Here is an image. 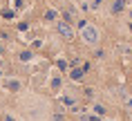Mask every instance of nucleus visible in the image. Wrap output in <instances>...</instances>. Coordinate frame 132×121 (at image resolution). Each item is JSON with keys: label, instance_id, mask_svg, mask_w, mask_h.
<instances>
[{"label": "nucleus", "instance_id": "nucleus-8", "mask_svg": "<svg viewBox=\"0 0 132 121\" xmlns=\"http://www.w3.org/2000/svg\"><path fill=\"white\" fill-rule=\"evenodd\" d=\"M29 58H31V54H29V52H22V54H20V61H25V63H27Z\"/></svg>", "mask_w": 132, "mask_h": 121}, {"label": "nucleus", "instance_id": "nucleus-7", "mask_svg": "<svg viewBox=\"0 0 132 121\" xmlns=\"http://www.w3.org/2000/svg\"><path fill=\"white\" fill-rule=\"evenodd\" d=\"M63 103H65V106H74V99H72V96H63Z\"/></svg>", "mask_w": 132, "mask_h": 121}, {"label": "nucleus", "instance_id": "nucleus-5", "mask_svg": "<svg viewBox=\"0 0 132 121\" xmlns=\"http://www.w3.org/2000/svg\"><path fill=\"white\" fill-rule=\"evenodd\" d=\"M7 85H9V90H18V87H20V83H18V81H9Z\"/></svg>", "mask_w": 132, "mask_h": 121}, {"label": "nucleus", "instance_id": "nucleus-4", "mask_svg": "<svg viewBox=\"0 0 132 121\" xmlns=\"http://www.w3.org/2000/svg\"><path fill=\"white\" fill-rule=\"evenodd\" d=\"M123 5H125L123 0H117V2H114V7H112V9H114V11H121V9H123Z\"/></svg>", "mask_w": 132, "mask_h": 121}, {"label": "nucleus", "instance_id": "nucleus-9", "mask_svg": "<svg viewBox=\"0 0 132 121\" xmlns=\"http://www.w3.org/2000/svg\"><path fill=\"white\" fill-rule=\"evenodd\" d=\"M94 112H96V114H105V108L103 106H96V108H94Z\"/></svg>", "mask_w": 132, "mask_h": 121}, {"label": "nucleus", "instance_id": "nucleus-1", "mask_svg": "<svg viewBox=\"0 0 132 121\" xmlns=\"http://www.w3.org/2000/svg\"><path fill=\"white\" fill-rule=\"evenodd\" d=\"M81 36H83L85 43H90V45L98 43V29H96V27H92V25H85V27L81 29Z\"/></svg>", "mask_w": 132, "mask_h": 121}, {"label": "nucleus", "instance_id": "nucleus-3", "mask_svg": "<svg viewBox=\"0 0 132 121\" xmlns=\"http://www.w3.org/2000/svg\"><path fill=\"white\" fill-rule=\"evenodd\" d=\"M83 72H85V70H72L70 76L74 78V81H81V78H83Z\"/></svg>", "mask_w": 132, "mask_h": 121}, {"label": "nucleus", "instance_id": "nucleus-10", "mask_svg": "<svg viewBox=\"0 0 132 121\" xmlns=\"http://www.w3.org/2000/svg\"><path fill=\"white\" fill-rule=\"evenodd\" d=\"M0 52H2V47H0Z\"/></svg>", "mask_w": 132, "mask_h": 121}, {"label": "nucleus", "instance_id": "nucleus-2", "mask_svg": "<svg viewBox=\"0 0 132 121\" xmlns=\"http://www.w3.org/2000/svg\"><path fill=\"white\" fill-rule=\"evenodd\" d=\"M56 29H58V34H61L63 38H67V41L74 36V29H72V25H70V22H65V20L56 22Z\"/></svg>", "mask_w": 132, "mask_h": 121}, {"label": "nucleus", "instance_id": "nucleus-6", "mask_svg": "<svg viewBox=\"0 0 132 121\" xmlns=\"http://www.w3.org/2000/svg\"><path fill=\"white\" fill-rule=\"evenodd\" d=\"M45 18H47V20H54V18H56V11H54V9H49L47 14H45Z\"/></svg>", "mask_w": 132, "mask_h": 121}]
</instances>
